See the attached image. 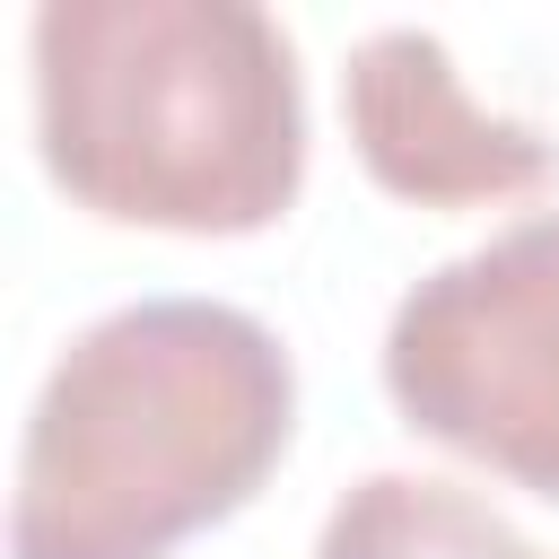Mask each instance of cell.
Masks as SVG:
<instances>
[{
  "label": "cell",
  "instance_id": "1",
  "mask_svg": "<svg viewBox=\"0 0 559 559\" xmlns=\"http://www.w3.org/2000/svg\"><path fill=\"white\" fill-rule=\"evenodd\" d=\"M288 428L297 367L262 314L131 297L79 323L26 402L9 559H166L271 480Z\"/></svg>",
  "mask_w": 559,
  "mask_h": 559
},
{
  "label": "cell",
  "instance_id": "5",
  "mask_svg": "<svg viewBox=\"0 0 559 559\" xmlns=\"http://www.w3.org/2000/svg\"><path fill=\"white\" fill-rule=\"evenodd\" d=\"M314 559H550L507 507L445 472H367L332 498Z\"/></svg>",
  "mask_w": 559,
  "mask_h": 559
},
{
  "label": "cell",
  "instance_id": "2",
  "mask_svg": "<svg viewBox=\"0 0 559 559\" xmlns=\"http://www.w3.org/2000/svg\"><path fill=\"white\" fill-rule=\"evenodd\" d=\"M44 175L166 236H253L306 183L297 44L253 0H44L26 26Z\"/></svg>",
  "mask_w": 559,
  "mask_h": 559
},
{
  "label": "cell",
  "instance_id": "4",
  "mask_svg": "<svg viewBox=\"0 0 559 559\" xmlns=\"http://www.w3.org/2000/svg\"><path fill=\"white\" fill-rule=\"evenodd\" d=\"M341 122L358 140V166L419 210H489L559 183V140L533 114L489 105L428 26H376L349 44Z\"/></svg>",
  "mask_w": 559,
  "mask_h": 559
},
{
  "label": "cell",
  "instance_id": "3",
  "mask_svg": "<svg viewBox=\"0 0 559 559\" xmlns=\"http://www.w3.org/2000/svg\"><path fill=\"white\" fill-rule=\"evenodd\" d=\"M384 393L445 454L559 507V210H524L402 288Z\"/></svg>",
  "mask_w": 559,
  "mask_h": 559
}]
</instances>
